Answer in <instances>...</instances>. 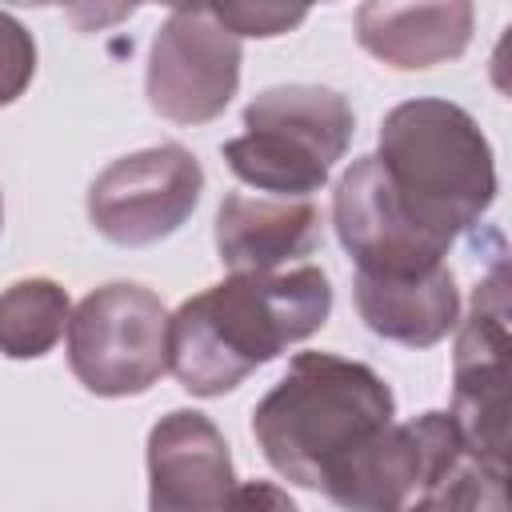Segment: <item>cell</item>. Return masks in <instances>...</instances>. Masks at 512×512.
Here are the masks:
<instances>
[{
    "label": "cell",
    "instance_id": "14",
    "mask_svg": "<svg viewBox=\"0 0 512 512\" xmlns=\"http://www.w3.org/2000/svg\"><path fill=\"white\" fill-rule=\"evenodd\" d=\"M472 4H360L356 8V40L376 60L416 72L456 60L472 40Z\"/></svg>",
    "mask_w": 512,
    "mask_h": 512
},
{
    "label": "cell",
    "instance_id": "12",
    "mask_svg": "<svg viewBox=\"0 0 512 512\" xmlns=\"http://www.w3.org/2000/svg\"><path fill=\"white\" fill-rule=\"evenodd\" d=\"M320 248V208L312 200H276L232 192L216 208V256L240 272H284Z\"/></svg>",
    "mask_w": 512,
    "mask_h": 512
},
{
    "label": "cell",
    "instance_id": "15",
    "mask_svg": "<svg viewBox=\"0 0 512 512\" xmlns=\"http://www.w3.org/2000/svg\"><path fill=\"white\" fill-rule=\"evenodd\" d=\"M72 320L68 292L48 276L16 280L0 292V356L40 360L48 356Z\"/></svg>",
    "mask_w": 512,
    "mask_h": 512
},
{
    "label": "cell",
    "instance_id": "10",
    "mask_svg": "<svg viewBox=\"0 0 512 512\" xmlns=\"http://www.w3.org/2000/svg\"><path fill=\"white\" fill-rule=\"evenodd\" d=\"M332 228L352 256L356 276H416L444 264L440 236L420 228L396 200L376 156H360L344 168L332 192Z\"/></svg>",
    "mask_w": 512,
    "mask_h": 512
},
{
    "label": "cell",
    "instance_id": "18",
    "mask_svg": "<svg viewBox=\"0 0 512 512\" xmlns=\"http://www.w3.org/2000/svg\"><path fill=\"white\" fill-rule=\"evenodd\" d=\"M216 20L240 40V36H280L308 20V8L288 4H212Z\"/></svg>",
    "mask_w": 512,
    "mask_h": 512
},
{
    "label": "cell",
    "instance_id": "16",
    "mask_svg": "<svg viewBox=\"0 0 512 512\" xmlns=\"http://www.w3.org/2000/svg\"><path fill=\"white\" fill-rule=\"evenodd\" d=\"M404 512H512L508 472L460 452Z\"/></svg>",
    "mask_w": 512,
    "mask_h": 512
},
{
    "label": "cell",
    "instance_id": "7",
    "mask_svg": "<svg viewBox=\"0 0 512 512\" xmlns=\"http://www.w3.org/2000/svg\"><path fill=\"white\" fill-rule=\"evenodd\" d=\"M240 64V40L216 20L212 4H176L148 48V108L184 128L208 124L232 104Z\"/></svg>",
    "mask_w": 512,
    "mask_h": 512
},
{
    "label": "cell",
    "instance_id": "19",
    "mask_svg": "<svg viewBox=\"0 0 512 512\" xmlns=\"http://www.w3.org/2000/svg\"><path fill=\"white\" fill-rule=\"evenodd\" d=\"M228 512H300V508L288 500L284 488H276L268 480H244V484H236Z\"/></svg>",
    "mask_w": 512,
    "mask_h": 512
},
{
    "label": "cell",
    "instance_id": "11",
    "mask_svg": "<svg viewBox=\"0 0 512 512\" xmlns=\"http://www.w3.org/2000/svg\"><path fill=\"white\" fill-rule=\"evenodd\" d=\"M236 472L228 440L196 408H172L148 432V512H228Z\"/></svg>",
    "mask_w": 512,
    "mask_h": 512
},
{
    "label": "cell",
    "instance_id": "6",
    "mask_svg": "<svg viewBox=\"0 0 512 512\" xmlns=\"http://www.w3.org/2000/svg\"><path fill=\"white\" fill-rule=\"evenodd\" d=\"M508 276L496 256L476 284L468 316L456 324L452 352V424L468 456L508 472Z\"/></svg>",
    "mask_w": 512,
    "mask_h": 512
},
{
    "label": "cell",
    "instance_id": "3",
    "mask_svg": "<svg viewBox=\"0 0 512 512\" xmlns=\"http://www.w3.org/2000/svg\"><path fill=\"white\" fill-rule=\"evenodd\" d=\"M376 160L404 212L444 244L476 232L496 200L492 144L452 100L416 96L396 104L380 124Z\"/></svg>",
    "mask_w": 512,
    "mask_h": 512
},
{
    "label": "cell",
    "instance_id": "4",
    "mask_svg": "<svg viewBox=\"0 0 512 512\" xmlns=\"http://www.w3.org/2000/svg\"><path fill=\"white\" fill-rule=\"evenodd\" d=\"M352 104L324 84H276L248 100L244 132L224 140L228 172L276 200H308L352 144Z\"/></svg>",
    "mask_w": 512,
    "mask_h": 512
},
{
    "label": "cell",
    "instance_id": "2",
    "mask_svg": "<svg viewBox=\"0 0 512 512\" xmlns=\"http://www.w3.org/2000/svg\"><path fill=\"white\" fill-rule=\"evenodd\" d=\"M392 420L396 396L380 372L332 352H296L252 408V436L288 484L320 492L324 476Z\"/></svg>",
    "mask_w": 512,
    "mask_h": 512
},
{
    "label": "cell",
    "instance_id": "17",
    "mask_svg": "<svg viewBox=\"0 0 512 512\" xmlns=\"http://www.w3.org/2000/svg\"><path fill=\"white\" fill-rule=\"evenodd\" d=\"M32 76H36V40L16 16L0 12V108L16 104L32 84Z\"/></svg>",
    "mask_w": 512,
    "mask_h": 512
},
{
    "label": "cell",
    "instance_id": "13",
    "mask_svg": "<svg viewBox=\"0 0 512 512\" xmlns=\"http://www.w3.org/2000/svg\"><path fill=\"white\" fill-rule=\"evenodd\" d=\"M352 300L368 332L416 352L460 324V288L448 264L416 276H352Z\"/></svg>",
    "mask_w": 512,
    "mask_h": 512
},
{
    "label": "cell",
    "instance_id": "20",
    "mask_svg": "<svg viewBox=\"0 0 512 512\" xmlns=\"http://www.w3.org/2000/svg\"><path fill=\"white\" fill-rule=\"evenodd\" d=\"M0 228H4V196H0Z\"/></svg>",
    "mask_w": 512,
    "mask_h": 512
},
{
    "label": "cell",
    "instance_id": "1",
    "mask_svg": "<svg viewBox=\"0 0 512 512\" xmlns=\"http://www.w3.org/2000/svg\"><path fill=\"white\" fill-rule=\"evenodd\" d=\"M328 316L332 284L316 264L228 276L168 316V372L200 400L224 396L292 344L316 336Z\"/></svg>",
    "mask_w": 512,
    "mask_h": 512
},
{
    "label": "cell",
    "instance_id": "5",
    "mask_svg": "<svg viewBox=\"0 0 512 512\" xmlns=\"http://www.w3.org/2000/svg\"><path fill=\"white\" fill-rule=\"evenodd\" d=\"M168 308L132 280L92 288L68 320V368L104 400L140 396L168 372Z\"/></svg>",
    "mask_w": 512,
    "mask_h": 512
},
{
    "label": "cell",
    "instance_id": "8",
    "mask_svg": "<svg viewBox=\"0 0 512 512\" xmlns=\"http://www.w3.org/2000/svg\"><path fill=\"white\" fill-rule=\"evenodd\" d=\"M200 192V160L184 144H152L112 160L88 184V220L120 248H148L188 224Z\"/></svg>",
    "mask_w": 512,
    "mask_h": 512
},
{
    "label": "cell",
    "instance_id": "9",
    "mask_svg": "<svg viewBox=\"0 0 512 512\" xmlns=\"http://www.w3.org/2000/svg\"><path fill=\"white\" fill-rule=\"evenodd\" d=\"M464 452L448 412L388 424L348 452L320 484L340 512H404Z\"/></svg>",
    "mask_w": 512,
    "mask_h": 512
}]
</instances>
